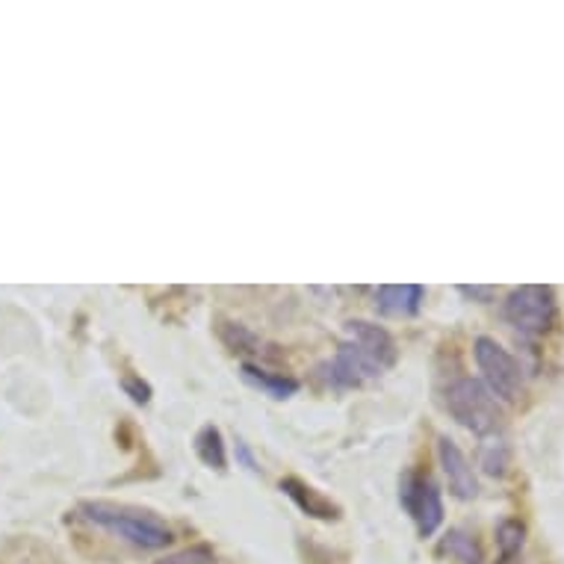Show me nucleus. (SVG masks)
Returning <instances> with one entry per match:
<instances>
[{
  "label": "nucleus",
  "mask_w": 564,
  "mask_h": 564,
  "mask_svg": "<svg viewBox=\"0 0 564 564\" xmlns=\"http://www.w3.org/2000/svg\"><path fill=\"white\" fill-rule=\"evenodd\" d=\"M523 541H527V527L520 520H502L500 529H497V544H500V558L502 564H511L523 550Z\"/></svg>",
  "instance_id": "4468645a"
},
{
  "label": "nucleus",
  "mask_w": 564,
  "mask_h": 564,
  "mask_svg": "<svg viewBox=\"0 0 564 564\" xmlns=\"http://www.w3.org/2000/svg\"><path fill=\"white\" fill-rule=\"evenodd\" d=\"M426 290L420 284H384L376 290V307L384 316H414L420 314Z\"/></svg>",
  "instance_id": "1a4fd4ad"
},
{
  "label": "nucleus",
  "mask_w": 564,
  "mask_h": 564,
  "mask_svg": "<svg viewBox=\"0 0 564 564\" xmlns=\"http://www.w3.org/2000/svg\"><path fill=\"white\" fill-rule=\"evenodd\" d=\"M328 370H332L328 376H332L334 384H340V388H361V384L381 376L379 364L372 361L370 355H364L358 346H351V343H343Z\"/></svg>",
  "instance_id": "0eeeda50"
},
{
  "label": "nucleus",
  "mask_w": 564,
  "mask_h": 564,
  "mask_svg": "<svg viewBox=\"0 0 564 564\" xmlns=\"http://www.w3.org/2000/svg\"><path fill=\"white\" fill-rule=\"evenodd\" d=\"M80 514L93 520L95 527L107 529L112 535L124 538L130 544L142 546V550H163L175 541V532L166 520L149 509H137V506H116V502L104 500H86L80 502Z\"/></svg>",
  "instance_id": "f257e3e1"
},
{
  "label": "nucleus",
  "mask_w": 564,
  "mask_h": 564,
  "mask_svg": "<svg viewBox=\"0 0 564 564\" xmlns=\"http://www.w3.org/2000/svg\"><path fill=\"white\" fill-rule=\"evenodd\" d=\"M458 290H462L467 299H481V302H490V299H494V293H497L494 288H458Z\"/></svg>",
  "instance_id": "6ab92c4d"
},
{
  "label": "nucleus",
  "mask_w": 564,
  "mask_h": 564,
  "mask_svg": "<svg viewBox=\"0 0 564 564\" xmlns=\"http://www.w3.org/2000/svg\"><path fill=\"white\" fill-rule=\"evenodd\" d=\"M437 458H441V467H444V476L455 497L458 500H476L479 497V479H476V473H473L467 455L458 449V444L449 441V437H441L437 441Z\"/></svg>",
  "instance_id": "6e6552de"
},
{
  "label": "nucleus",
  "mask_w": 564,
  "mask_h": 564,
  "mask_svg": "<svg viewBox=\"0 0 564 564\" xmlns=\"http://www.w3.org/2000/svg\"><path fill=\"white\" fill-rule=\"evenodd\" d=\"M121 388L128 390V397L137 402V405H149L151 402V388L149 381H142L139 376H124Z\"/></svg>",
  "instance_id": "a211bd4d"
},
{
  "label": "nucleus",
  "mask_w": 564,
  "mask_h": 564,
  "mask_svg": "<svg viewBox=\"0 0 564 564\" xmlns=\"http://www.w3.org/2000/svg\"><path fill=\"white\" fill-rule=\"evenodd\" d=\"M485 444H481V455L479 462L485 467V473L490 476H506V467H509V449L502 444L500 437H481Z\"/></svg>",
  "instance_id": "2eb2a0df"
},
{
  "label": "nucleus",
  "mask_w": 564,
  "mask_h": 564,
  "mask_svg": "<svg viewBox=\"0 0 564 564\" xmlns=\"http://www.w3.org/2000/svg\"><path fill=\"white\" fill-rule=\"evenodd\" d=\"M195 455L202 458V464H207L210 470L223 473L228 467V449H225V437L216 426H204L198 435H195Z\"/></svg>",
  "instance_id": "f8f14e48"
},
{
  "label": "nucleus",
  "mask_w": 564,
  "mask_h": 564,
  "mask_svg": "<svg viewBox=\"0 0 564 564\" xmlns=\"http://www.w3.org/2000/svg\"><path fill=\"white\" fill-rule=\"evenodd\" d=\"M346 343L358 346L364 355H370L381 370H388V367L397 364V340L381 325H372L367 319H351V323H346Z\"/></svg>",
  "instance_id": "423d86ee"
},
{
  "label": "nucleus",
  "mask_w": 564,
  "mask_h": 564,
  "mask_svg": "<svg viewBox=\"0 0 564 564\" xmlns=\"http://www.w3.org/2000/svg\"><path fill=\"white\" fill-rule=\"evenodd\" d=\"M446 411L453 414L458 426L470 429L473 435L479 437H494L502 429V408L497 397L470 376L446 388Z\"/></svg>",
  "instance_id": "f03ea898"
},
{
  "label": "nucleus",
  "mask_w": 564,
  "mask_h": 564,
  "mask_svg": "<svg viewBox=\"0 0 564 564\" xmlns=\"http://www.w3.org/2000/svg\"><path fill=\"white\" fill-rule=\"evenodd\" d=\"M502 316L520 334H532V337L546 334L555 325V316H558V302H555L553 288H541V284L518 288L506 299Z\"/></svg>",
  "instance_id": "7ed1b4c3"
},
{
  "label": "nucleus",
  "mask_w": 564,
  "mask_h": 564,
  "mask_svg": "<svg viewBox=\"0 0 564 564\" xmlns=\"http://www.w3.org/2000/svg\"><path fill=\"white\" fill-rule=\"evenodd\" d=\"M441 553H446L449 558H455L458 564H481L485 562V553H481L479 541L470 532L464 529H449L441 541Z\"/></svg>",
  "instance_id": "ddd939ff"
},
{
  "label": "nucleus",
  "mask_w": 564,
  "mask_h": 564,
  "mask_svg": "<svg viewBox=\"0 0 564 564\" xmlns=\"http://www.w3.org/2000/svg\"><path fill=\"white\" fill-rule=\"evenodd\" d=\"M214 562V550L210 546H189L181 553H172L166 558H160L154 564H210Z\"/></svg>",
  "instance_id": "dca6fc26"
},
{
  "label": "nucleus",
  "mask_w": 564,
  "mask_h": 564,
  "mask_svg": "<svg viewBox=\"0 0 564 564\" xmlns=\"http://www.w3.org/2000/svg\"><path fill=\"white\" fill-rule=\"evenodd\" d=\"M399 502L414 518L420 538H432L444 523V500L441 488L429 473L408 470L399 479Z\"/></svg>",
  "instance_id": "39448f33"
},
{
  "label": "nucleus",
  "mask_w": 564,
  "mask_h": 564,
  "mask_svg": "<svg viewBox=\"0 0 564 564\" xmlns=\"http://www.w3.org/2000/svg\"><path fill=\"white\" fill-rule=\"evenodd\" d=\"M242 379L249 381L251 388L263 390L267 397L272 399H288L299 390V381L290 379V376H281V372L260 370L254 364H242Z\"/></svg>",
  "instance_id": "9b49d317"
},
{
  "label": "nucleus",
  "mask_w": 564,
  "mask_h": 564,
  "mask_svg": "<svg viewBox=\"0 0 564 564\" xmlns=\"http://www.w3.org/2000/svg\"><path fill=\"white\" fill-rule=\"evenodd\" d=\"M281 490H284L290 500L296 502L299 509L305 511V514H311V518L328 520V523L340 518V509L325 497L323 490H316L314 485H307V481L293 479V476H290V479H281Z\"/></svg>",
  "instance_id": "9d476101"
},
{
  "label": "nucleus",
  "mask_w": 564,
  "mask_h": 564,
  "mask_svg": "<svg viewBox=\"0 0 564 564\" xmlns=\"http://www.w3.org/2000/svg\"><path fill=\"white\" fill-rule=\"evenodd\" d=\"M473 351H476V364L485 376L481 384L502 402H518L523 397V367L518 364V358L490 337H479L473 343Z\"/></svg>",
  "instance_id": "20e7f679"
},
{
  "label": "nucleus",
  "mask_w": 564,
  "mask_h": 564,
  "mask_svg": "<svg viewBox=\"0 0 564 564\" xmlns=\"http://www.w3.org/2000/svg\"><path fill=\"white\" fill-rule=\"evenodd\" d=\"M219 334H223V340L231 346L234 351H254L251 346H258V340H254V334H249L242 325H231L225 323L223 328H219Z\"/></svg>",
  "instance_id": "f3484780"
}]
</instances>
